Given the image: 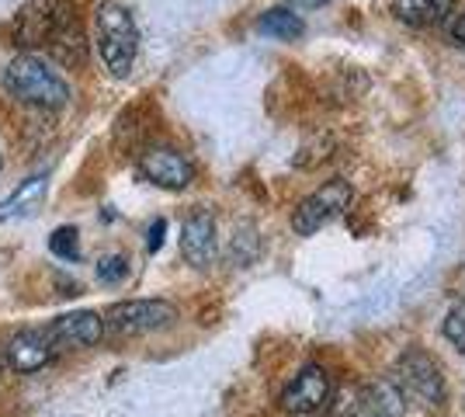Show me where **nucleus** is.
<instances>
[{"mask_svg":"<svg viewBox=\"0 0 465 417\" xmlns=\"http://www.w3.org/2000/svg\"><path fill=\"white\" fill-rule=\"evenodd\" d=\"M94 32H97V53L108 66L112 77H129L133 63L139 53V28L133 15L115 4V0H104L94 15Z\"/></svg>","mask_w":465,"mask_h":417,"instance_id":"nucleus-3","label":"nucleus"},{"mask_svg":"<svg viewBox=\"0 0 465 417\" xmlns=\"http://www.w3.org/2000/svg\"><path fill=\"white\" fill-rule=\"evenodd\" d=\"M53 352H80V348H94L97 341L104 338V320L97 317L94 310H77L56 317L53 327L45 331Z\"/></svg>","mask_w":465,"mask_h":417,"instance_id":"nucleus-8","label":"nucleus"},{"mask_svg":"<svg viewBox=\"0 0 465 417\" xmlns=\"http://www.w3.org/2000/svg\"><path fill=\"white\" fill-rule=\"evenodd\" d=\"M49 358H53V344L45 331H21L7 341V362L18 372H39L42 365H49Z\"/></svg>","mask_w":465,"mask_h":417,"instance_id":"nucleus-12","label":"nucleus"},{"mask_svg":"<svg viewBox=\"0 0 465 417\" xmlns=\"http://www.w3.org/2000/svg\"><path fill=\"white\" fill-rule=\"evenodd\" d=\"M4 84L21 104H32V108H42V112H56L70 101L66 80L59 77L45 60H39L35 53L15 56L7 74H4Z\"/></svg>","mask_w":465,"mask_h":417,"instance_id":"nucleus-2","label":"nucleus"},{"mask_svg":"<svg viewBox=\"0 0 465 417\" xmlns=\"http://www.w3.org/2000/svg\"><path fill=\"white\" fill-rule=\"evenodd\" d=\"M177 320V310L167 299H125L108 310V327L122 338H139V334H153L163 331Z\"/></svg>","mask_w":465,"mask_h":417,"instance_id":"nucleus-6","label":"nucleus"},{"mask_svg":"<svg viewBox=\"0 0 465 417\" xmlns=\"http://www.w3.org/2000/svg\"><path fill=\"white\" fill-rule=\"evenodd\" d=\"M295 4H306V7H316V4H327V0H295Z\"/></svg>","mask_w":465,"mask_h":417,"instance_id":"nucleus-21","label":"nucleus"},{"mask_svg":"<svg viewBox=\"0 0 465 417\" xmlns=\"http://www.w3.org/2000/svg\"><path fill=\"white\" fill-rule=\"evenodd\" d=\"M49 251L56 254L59 261H80V237L74 226H59V230H53L49 233Z\"/></svg>","mask_w":465,"mask_h":417,"instance_id":"nucleus-16","label":"nucleus"},{"mask_svg":"<svg viewBox=\"0 0 465 417\" xmlns=\"http://www.w3.org/2000/svg\"><path fill=\"white\" fill-rule=\"evenodd\" d=\"M94 275L101 285H118L122 278L129 275V258L125 254H104V258L97 261Z\"/></svg>","mask_w":465,"mask_h":417,"instance_id":"nucleus-17","label":"nucleus"},{"mask_svg":"<svg viewBox=\"0 0 465 417\" xmlns=\"http://www.w3.org/2000/svg\"><path fill=\"white\" fill-rule=\"evenodd\" d=\"M451 39L462 42V45H465V15L459 21H455V25H451Z\"/></svg>","mask_w":465,"mask_h":417,"instance_id":"nucleus-20","label":"nucleus"},{"mask_svg":"<svg viewBox=\"0 0 465 417\" xmlns=\"http://www.w3.org/2000/svg\"><path fill=\"white\" fill-rule=\"evenodd\" d=\"M163 233H167V219H153V226H150V233H146V251H150V254H156V251H160Z\"/></svg>","mask_w":465,"mask_h":417,"instance_id":"nucleus-19","label":"nucleus"},{"mask_svg":"<svg viewBox=\"0 0 465 417\" xmlns=\"http://www.w3.org/2000/svg\"><path fill=\"white\" fill-rule=\"evenodd\" d=\"M354 199V192H351V184L344 178H333L327 184H320L312 195L295 205V213H292V230L299 233V237H310L316 230H323L327 223H333L337 216H344V209L351 205Z\"/></svg>","mask_w":465,"mask_h":417,"instance_id":"nucleus-5","label":"nucleus"},{"mask_svg":"<svg viewBox=\"0 0 465 417\" xmlns=\"http://www.w3.org/2000/svg\"><path fill=\"white\" fill-rule=\"evenodd\" d=\"M455 0H392L396 18L410 28H434L451 15Z\"/></svg>","mask_w":465,"mask_h":417,"instance_id":"nucleus-14","label":"nucleus"},{"mask_svg":"<svg viewBox=\"0 0 465 417\" xmlns=\"http://www.w3.org/2000/svg\"><path fill=\"white\" fill-rule=\"evenodd\" d=\"M392 386L410 397L420 407H438L445 403V376H441V365L434 358L420 352V348H410L396 358L392 365Z\"/></svg>","mask_w":465,"mask_h":417,"instance_id":"nucleus-4","label":"nucleus"},{"mask_svg":"<svg viewBox=\"0 0 465 417\" xmlns=\"http://www.w3.org/2000/svg\"><path fill=\"white\" fill-rule=\"evenodd\" d=\"M139 174L146 181H153L156 188H167V192H181L188 188L194 178L192 160L184 154H177L174 146H150L143 157H139Z\"/></svg>","mask_w":465,"mask_h":417,"instance_id":"nucleus-7","label":"nucleus"},{"mask_svg":"<svg viewBox=\"0 0 465 417\" xmlns=\"http://www.w3.org/2000/svg\"><path fill=\"white\" fill-rule=\"evenodd\" d=\"M257 32H261V35H268V39L295 42V39H302L306 25H302L299 15H292L289 7H272V11H264V15H261Z\"/></svg>","mask_w":465,"mask_h":417,"instance_id":"nucleus-15","label":"nucleus"},{"mask_svg":"<svg viewBox=\"0 0 465 417\" xmlns=\"http://www.w3.org/2000/svg\"><path fill=\"white\" fill-rule=\"evenodd\" d=\"M15 42L25 53H49L59 66L87 63V35L74 0H25L15 18Z\"/></svg>","mask_w":465,"mask_h":417,"instance_id":"nucleus-1","label":"nucleus"},{"mask_svg":"<svg viewBox=\"0 0 465 417\" xmlns=\"http://www.w3.org/2000/svg\"><path fill=\"white\" fill-rule=\"evenodd\" d=\"M403 403L407 397L392 382L375 379L354 390V397L344 407V417H403Z\"/></svg>","mask_w":465,"mask_h":417,"instance_id":"nucleus-11","label":"nucleus"},{"mask_svg":"<svg viewBox=\"0 0 465 417\" xmlns=\"http://www.w3.org/2000/svg\"><path fill=\"white\" fill-rule=\"evenodd\" d=\"M45 192H49V174L45 171L25 178L7 199L0 202V223H15V219L32 216L42 205V199H45Z\"/></svg>","mask_w":465,"mask_h":417,"instance_id":"nucleus-13","label":"nucleus"},{"mask_svg":"<svg viewBox=\"0 0 465 417\" xmlns=\"http://www.w3.org/2000/svg\"><path fill=\"white\" fill-rule=\"evenodd\" d=\"M330 400V376L320 365H306L299 376L289 382V390L282 393V407L295 417H310L323 411Z\"/></svg>","mask_w":465,"mask_h":417,"instance_id":"nucleus-9","label":"nucleus"},{"mask_svg":"<svg viewBox=\"0 0 465 417\" xmlns=\"http://www.w3.org/2000/svg\"><path fill=\"white\" fill-rule=\"evenodd\" d=\"M445 338L459 348L465 355V299L462 303H455L451 310H448V317H445Z\"/></svg>","mask_w":465,"mask_h":417,"instance_id":"nucleus-18","label":"nucleus"},{"mask_svg":"<svg viewBox=\"0 0 465 417\" xmlns=\"http://www.w3.org/2000/svg\"><path fill=\"white\" fill-rule=\"evenodd\" d=\"M219 254V237H215V219L213 213L198 209L184 219L181 226V258L192 268H209Z\"/></svg>","mask_w":465,"mask_h":417,"instance_id":"nucleus-10","label":"nucleus"}]
</instances>
